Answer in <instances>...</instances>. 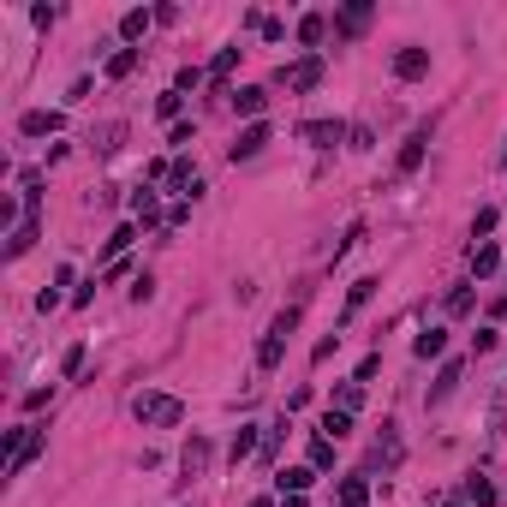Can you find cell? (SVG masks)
<instances>
[{
	"label": "cell",
	"mask_w": 507,
	"mask_h": 507,
	"mask_svg": "<svg viewBox=\"0 0 507 507\" xmlns=\"http://www.w3.org/2000/svg\"><path fill=\"white\" fill-rule=\"evenodd\" d=\"M131 412H138L144 424H161V430H174L179 418H185V406H179L174 394H138V400H131Z\"/></svg>",
	"instance_id": "obj_1"
},
{
	"label": "cell",
	"mask_w": 507,
	"mask_h": 507,
	"mask_svg": "<svg viewBox=\"0 0 507 507\" xmlns=\"http://www.w3.org/2000/svg\"><path fill=\"white\" fill-rule=\"evenodd\" d=\"M293 328H298V304H293V311H281V316H275V328L263 334V346H257V364H263V370H275V364H281L286 334H293Z\"/></svg>",
	"instance_id": "obj_2"
},
{
	"label": "cell",
	"mask_w": 507,
	"mask_h": 507,
	"mask_svg": "<svg viewBox=\"0 0 507 507\" xmlns=\"http://www.w3.org/2000/svg\"><path fill=\"white\" fill-rule=\"evenodd\" d=\"M263 144H268V126H245V131H239V144H233V161H251Z\"/></svg>",
	"instance_id": "obj_3"
},
{
	"label": "cell",
	"mask_w": 507,
	"mask_h": 507,
	"mask_svg": "<svg viewBox=\"0 0 507 507\" xmlns=\"http://www.w3.org/2000/svg\"><path fill=\"white\" fill-rule=\"evenodd\" d=\"M203 471H209V442L191 436V442H185V478H203Z\"/></svg>",
	"instance_id": "obj_4"
},
{
	"label": "cell",
	"mask_w": 507,
	"mask_h": 507,
	"mask_svg": "<svg viewBox=\"0 0 507 507\" xmlns=\"http://www.w3.org/2000/svg\"><path fill=\"white\" fill-rule=\"evenodd\" d=\"M286 84H293V90H316V78H323V60H298L293 72H281Z\"/></svg>",
	"instance_id": "obj_5"
},
{
	"label": "cell",
	"mask_w": 507,
	"mask_h": 507,
	"mask_svg": "<svg viewBox=\"0 0 507 507\" xmlns=\"http://www.w3.org/2000/svg\"><path fill=\"white\" fill-rule=\"evenodd\" d=\"M424 144H430V126H418V131H412V144L400 149V174H412V167L424 161Z\"/></svg>",
	"instance_id": "obj_6"
},
{
	"label": "cell",
	"mask_w": 507,
	"mask_h": 507,
	"mask_svg": "<svg viewBox=\"0 0 507 507\" xmlns=\"http://www.w3.org/2000/svg\"><path fill=\"white\" fill-rule=\"evenodd\" d=\"M424 66H430V54H424V48H406V54L394 60V72H400V78H424Z\"/></svg>",
	"instance_id": "obj_7"
},
{
	"label": "cell",
	"mask_w": 507,
	"mask_h": 507,
	"mask_svg": "<svg viewBox=\"0 0 507 507\" xmlns=\"http://www.w3.org/2000/svg\"><path fill=\"white\" fill-rule=\"evenodd\" d=\"M311 478H316V466H293V471H281V496L293 489V496H304L311 489Z\"/></svg>",
	"instance_id": "obj_8"
},
{
	"label": "cell",
	"mask_w": 507,
	"mask_h": 507,
	"mask_svg": "<svg viewBox=\"0 0 507 507\" xmlns=\"http://www.w3.org/2000/svg\"><path fill=\"white\" fill-rule=\"evenodd\" d=\"M304 138H311L316 149H328L334 138H341V126H334V120H311V126H304Z\"/></svg>",
	"instance_id": "obj_9"
},
{
	"label": "cell",
	"mask_w": 507,
	"mask_h": 507,
	"mask_svg": "<svg viewBox=\"0 0 507 507\" xmlns=\"http://www.w3.org/2000/svg\"><path fill=\"white\" fill-rule=\"evenodd\" d=\"M442 341H448L442 328H424V334L412 341V352H418V358H436V352H442Z\"/></svg>",
	"instance_id": "obj_10"
},
{
	"label": "cell",
	"mask_w": 507,
	"mask_h": 507,
	"mask_svg": "<svg viewBox=\"0 0 507 507\" xmlns=\"http://www.w3.org/2000/svg\"><path fill=\"white\" fill-rule=\"evenodd\" d=\"M24 131H30V138H42V131H60V114H24Z\"/></svg>",
	"instance_id": "obj_11"
},
{
	"label": "cell",
	"mask_w": 507,
	"mask_h": 507,
	"mask_svg": "<svg viewBox=\"0 0 507 507\" xmlns=\"http://www.w3.org/2000/svg\"><path fill=\"white\" fill-rule=\"evenodd\" d=\"M30 245H36V221H24V227H19V233L6 239V257H24Z\"/></svg>",
	"instance_id": "obj_12"
},
{
	"label": "cell",
	"mask_w": 507,
	"mask_h": 507,
	"mask_svg": "<svg viewBox=\"0 0 507 507\" xmlns=\"http://www.w3.org/2000/svg\"><path fill=\"white\" fill-rule=\"evenodd\" d=\"M453 388H460V364H448V370H442V382L430 388V406H442V400L453 394Z\"/></svg>",
	"instance_id": "obj_13"
},
{
	"label": "cell",
	"mask_w": 507,
	"mask_h": 507,
	"mask_svg": "<svg viewBox=\"0 0 507 507\" xmlns=\"http://www.w3.org/2000/svg\"><path fill=\"white\" fill-rule=\"evenodd\" d=\"M233 108H239V114H263L268 108V90H239V96H233Z\"/></svg>",
	"instance_id": "obj_14"
},
{
	"label": "cell",
	"mask_w": 507,
	"mask_h": 507,
	"mask_svg": "<svg viewBox=\"0 0 507 507\" xmlns=\"http://www.w3.org/2000/svg\"><path fill=\"white\" fill-rule=\"evenodd\" d=\"M496 245H478V251H471V268H478V275H496Z\"/></svg>",
	"instance_id": "obj_15"
},
{
	"label": "cell",
	"mask_w": 507,
	"mask_h": 507,
	"mask_svg": "<svg viewBox=\"0 0 507 507\" xmlns=\"http://www.w3.org/2000/svg\"><path fill=\"white\" fill-rule=\"evenodd\" d=\"M311 466H316V471L334 466V442H328V436H316V442H311Z\"/></svg>",
	"instance_id": "obj_16"
},
{
	"label": "cell",
	"mask_w": 507,
	"mask_h": 507,
	"mask_svg": "<svg viewBox=\"0 0 507 507\" xmlns=\"http://www.w3.org/2000/svg\"><path fill=\"white\" fill-rule=\"evenodd\" d=\"M144 30H149V12H126L120 19V36H144Z\"/></svg>",
	"instance_id": "obj_17"
},
{
	"label": "cell",
	"mask_w": 507,
	"mask_h": 507,
	"mask_svg": "<svg viewBox=\"0 0 507 507\" xmlns=\"http://www.w3.org/2000/svg\"><path fill=\"white\" fill-rule=\"evenodd\" d=\"M323 430H328V442H341V436L352 430V418H346V412H328V418H323Z\"/></svg>",
	"instance_id": "obj_18"
},
{
	"label": "cell",
	"mask_w": 507,
	"mask_h": 507,
	"mask_svg": "<svg viewBox=\"0 0 507 507\" xmlns=\"http://www.w3.org/2000/svg\"><path fill=\"white\" fill-rule=\"evenodd\" d=\"M466 501H478V507H489V501H496V489H489L483 478H471V483H466Z\"/></svg>",
	"instance_id": "obj_19"
},
{
	"label": "cell",
	"mask_w": 507,
	"mask_h": 507,
	"mask_svg": "<svg viewBox=\"0 0 507 507\" xmlns=\"http://www.w3.org/2000/svg\"><path fill=\"white\" fill-rule=\"evenodd\" d=\"M341 507H364V483H358V478L341 483Z\"/></svg>",
	"instance_id": "obj_20"
},
{
	"label": "cell",
	"mask_w": 507,
	"mask_h": 507,
	"mask_svg": "<svg viewBox=\"0 0 507 507\" xmlns=\"http://www.w3.org/2000/svg\"><path fill=\"white\" fill-rule=\"evenodd\" d=\"M358 400H364V388H358V382H346V388H341V412L352 418V412H358Z\"/></svg>",
	"instance_id": "obj_21"
},
{
	"label": "cell",
	"mask_w": 507,
	"mask_h": 507,
	"mask_svg": "<svg viewBox=\"0 0 507 507\" xmlns=\"http://www.w3.org/2000/svg\"><path fill=\"white\" fill-rule=\"evenodd\" d=\"M233 60H239V48H221V54H215V66H209V72H215V78H227V72H233Z\"/></svg>",
	"instance_id": "obj_22"
},
{
	"label": "cell",
	"mask_w": 507,
	"mask_h": 507,
	"mask_svg": "<svg viewBox=\"0 0 507 507\" xmlns=\"http://www.w3.org/2000/svg\"><path fill=\"white\" fill-rule=\"evenodd\" d=\"M364 19H370V12H364V6H352L346 19H341V30H346V36H358V30H364Z\"/></svg>",
	"instance_id": "obj_23"
},
{
	"label": "cell",
	"mask_w": 507,
	"mask_h": 507,
	"mask_svg": "<svg viewBox=\"0 0 507 507\" xmlns=\"http://www.w3.org/2000/svg\"><path fill=\"white\" fill-rule=\"evenodd\" d=\"M131 66H138V54H131V48H126V54H114V60H108V72H114V78H126Z\"/></svg>",
	"instance_id": "obj_24"
},
{
	"label": "cell",
	"mask_w": 507,
	"mask_h": 507,
	"mask_svg": "<svg viewBox=\"0 0 507 507\" xmlns=\"http://www.w3.org/2000/svg\"><path fill=\"white\" fill-rule=\"evenodd\" d=\"M298 36H304V42H323V19H316V12H311V19L298 24Z\"/></svg>",
	"instance_id": "obj_25"
},
{
	"label": "cell",
	"mask_w": 507,
	"mask_h": 507,
	"mask_svg": "<svg viewBox=\"0 0 507 507\" xmlns=\"http://www.w3.org/2000/svg\"><path fill=\"white\" fill-rule=\"evenodd\" d=\"M131 209H138L144 221H156V197H149V191H138V197H131Z\"/></svg>",
	"instance_id": "obj_26"
},
{
	"label": "cell",
	"mask_w": 507,
	"mask_h": 507,
	"mask_svg": "<svg viewBox=\"0 0 507 507\" xmlns=\"http://www.w3.org/2000/svg\"><path fill=\"white\" fill-rule=\"evenodd\" d=\"M370 293H376V281H358V286H352V298H346V311H358V304H364Z\"/></svg>",
	"instance_id": "obj_27"
},
{
	"label": "cell",
	"mask_w": 507,
	"mask_h": 507,
	"mask_svg": "<svg viewBox=\"0 0 507 507\" xmlns=\"http://www.w3.org/2000/svg\"><path fill=\"white\" fill-rule=\"evenodd\" d=\"M251 448H257V436H251V430H239V436H233V460H245Z\"/></svg>",
	"instance_id": "obj_28"
},
{
	"label": "cell",
	"mask_w": 507,
	"mask_h": 507,
	"mask_svg": "<svg viewBox=\"0 0 507 507\" xmlns=\"http://www.w3.org/2000/svg\"><path fill=\"white\" fill-rule=\"evenodd\" d=\"M286 507H304V496H286Z\"/></svg>",
	"instance_id": "obj_29"
},
{
	"label": "cell",
	"mask_w": 507,
	"mask_h": 507,
	"mask_svg": "<svg viewBox=\"0 0 507 507\" xmlns=\"http://www.w3.org/2000/svg\"><path fill=\"white\" fill-rule=\"evenodd\" d=\"M251 507H275V501H251Z\"/></svg>",
	"instance_id": "obj_30"
}]
</instances>
